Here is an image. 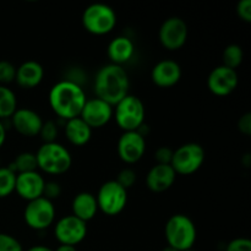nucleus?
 <instances>
[{
  "label": "nucleus",
  "instance_id": "nucleus-1",
  "mask_svg": "<svg viewBox=\"0 0 251 251\" xmlns=\"http://www.w3.org/2000/svg\"><path fill=\"white\" fill-rule=\"evenodd\" d=\"M48 100L54 114L59 119L66 122L80 117L87 97L77 82L73 80H61L50 88Z\"/></svg>",
  "mask_w": 251,
  "mask_h": 251
},
{
  "label": "nucleus",
  "instance_id": "nucleus-2",
  "mask_svg": "<svg viewBox=\"0 0 251 251\" xmlns=\"http://www.w3.org/2000/svg\"><path fill=\"white\" fill-rule=\"evenodd\" d=\"M130 81L123 66L108 64L98 70L95 78L96 98L114 107L129 95Z\"/></svg>",
  "mask_w": 251,
  "mask_h": 251
},
{
  "label": "nucleus",
  "instance_id": "nucleus-3",
  "mask_svg": "<svg viewBox=\"0 0 251 251\" xmlns=\"http://www.w3.org/2000/svg\"><path fill=\"white\" fill-rule=\"evenodd\" d=\"M164 235L168 247L178 251H185L193 249L198 238V230L189 216L178 213L167 221Z\"/></svg>",
  "mask_w": 251,
  "mask_h": 251
},
{
  "label": "nucleus",
  "instance_id": "nucleus-4",
  "mask_svg": "<svg viewBox=\"0 0 251 251\" xmlns=\"http://www.w3.org/2000/svg\"><path fill=\"white\" fill-rule=\"evenodd\" d=\"M34 154L38 169L49 176L66 173L73 164V157L69 150L59 142L42 144Z\"/></svg>",
  "mask_w": 251,
  "mask_h": 251
},
{
  "label": "nucleus",
  "instance_id": "nucleus-5",
  "mask_svg": "<svg viewBox=\"0 0 251 251\" xmlns=\"http://www.w3.org/2000/svg\"><path fill=\"white\" fill-rule=\"evenodd\" d=\"M145 105L137 96L127 95L113 108V117L124 131H137L145 124Z\"/></svg>",
  "mask_w": 251,
  "mask_h": 251
},
{
  "label": "nucleus",
  "instance_id": "nucleus-6",
  "mask_svg": "<svg viewBox=\"0 0 251 251\" xmlns=\"http://www.w3.org/2000/svg\"><path fill=\"white\" fill-rule=\"evenodd\" d=\"M82 26L88 33L104 36L117 26V14L114 9L103 2H95L85 9L82 14Z\"/></svg>",
  "mask_w": 251,
  "mask_h": 251
},
{
  "label": "nucleus",
  "instance_id": "nucleus-7",
  "mask_svg": "<svg viewBox=\"0 0 251 251\" xmlns=\"http://www.w3.org/2000/svg\"><path fill=\"white\" fill-rule=\"evenodd\" d=\"M205 162V150L200 144L189 142L173 151L171 166L176 176H191L202 167Z\"/></svg>",
  "mask_w": 251,
  "mask_h": 251
},
{
  "label": "nucleus",
  "instance_id": "nucleus-8",
  "mask_svg": "<svg viewBox=\"0 0 251 251\" xmlns=\"http://www.w3.org/2000/svg\"><path fill=\"white\" fill-rule=\"evenodd\" d=\"M98 211L107 216H117L124 211L127 203V190L117 180H108L100 185L97 195Z\"/></svg>",
  "mask_w": 251,
  "mask_h": 251
},
{
  "label": "nucleus",
  "instance_id": "nucleus-9",
  "mask_svg": "<svg viewBox=\"0 0 251 251\" xmlns=\"http://www.w3.org/2000/svg\"><path fill=\"white\" fill-rule=\"evenodd\" d=\"M55 215L56 211L53 201L42 196L27 202L24 211V220L31 229L44 230L53 225Z\"/></svg>",
  "mask_w": 251,
  "mask_h": 251
},
{
  "label": "nucleus",
  "instance_id": "nucleus-10",
  "mask_svg": "<svg viewBox=\"0 0 251 251\" xmlns=\"http://www.w3.org/2000/svg\"><path fill=\"white\" fill-rule=\"evenodd\" d=\"M188 25L181 17L172 16L164 20L158 31L159 43L167 50H178L188 41Z\"/></svg>",
  "mask_w": 251,
  "mask_h": 251
},
{
  "label": "nucleus",
  "instance_id": "nucleus-11",
  "mask_svg": "<svg viewBox=\"0 0 251 251\" xmlns=\"http://www.w3.org/2000/svg\"><path fill=\"white\" fill-rule=\"evenodd\" d=\"M54 235L59 244L76 247L83 242L87 235V223L74 215L65 216L54 226Z\"/></svg>",
  "mask_w": 251,
  "mask_h": 251
},
{
  "label": "nucleus",
  "instance_id": "nucleus-12",
  "mask_svg": "<svg viewBox=\"0 0 251 251\" xmlns=\"http://www.w3.org/2000/svg\"><path fill=\"white\" fill-rule=\"evenodd\" d=\"M118 156L124 163L135 164L146 152V140L139 131H124L118 140Z\"/></svg>",
  "mask_w": 251,
  "mask_h": 251
},
{
  "label": "nucleus",
  "instance_id": "nucleus-13",
  "mask_svg": "<svg viewBox=\"0 0 251 251\" xmlns=\"http://www.w3.org/2000/svg\"><path fill=\"white\" fill-rule=\"evenodd\" d=\"M238 74L233 69L220 65L213 69L207 77V88L212 95L226 97L235 91L238 86Z\"/></svg>",
  "mask_w": 251,
  "mask_h": 251
},
{
  "label": "nucleus",
  "instance_id": "nucleus-14",
  "mask_svg": "<svg viewBox=\"0 0 251 251\" xmlns=\"http://www.w3.org/2000/svg\"><path fill=\"white\" fill-rule=\"evenodd\" d=\"M80 118L92 130L100 129L112 120L113 107L100 98L87 100L81 110Z\"/></svg>",
  "mask_w": 251,
  "mask_h": 251
},
{
  "label": "nucleus",
  "instance_id": "nucleus-15",
  "mask_svg": "<svg viewBox=\"0 0 251 251\" xmlns=\"http://www.w3.org/2000/svg\"><path fill=\"white\" fill-rule=\"evenodd\" d=\"M46 180L38 172H28V173L16 174V184H15V193L22 200L29 201L36 200L43 196Z\"/></svg>",
  "mask_w": 251,
  "mask_h": 251
},
{
  "label": "nucleus",
  "instance_id": "nucleus-16",
  "mask_svg": "<svg viewBox=\"0 0 251 251\" xmlns=\"http://www.w3.org/2000/svg\"><path fill=\"white\" fill-rule=\"evenodd\" d=\"M10 119L14 129L25 137H34L39 135L43 125L41 115L29 108H17Z\"/></svg>",
  "mask_w": 251,
  "mask_h": 251
},
{
  "label": "nucleus",
  "instance_id": "nucleus-17",
  "mask_svg": "<svg viewBox=\"0 0 251 251\" xmlns=\"http://www.w3.org/2000/svg\"><path fill=\"white\" fill-rule=\"evenodd\" d=\"M152 82L161 88H169L176 86L181 78V68L176 60L164 59L158 61L152 68Z\"/></svg>",
  "mask_w": 251,
  "mask_h": 251
},
{
  "label": "nucleus",
  "instance_id": "nucleus-18",
  "mask_svg": "<svg viewBox=\"0 0 251 251\" xmlns=\"http://www.w3.org/2000/svg\"><path fill=\"white\" fill-rule=\"evenodd\" d=\"M176 173L171 164H156L146 176V185L153 193H164L176 183Z\"/></svg>",
  "mask_w": 251,
  "mask_h": 251
},
{
  "label": "nucleus",
  "instance_id": "nucleus-19",
  "mask_svg": "<svg viewBox=\"0 0 251 251\" xmlns=\"http://www.w3.org/2000/svg\"><path fill=\"white\" fill-rule=\"evenodd\" d=\"M44 69L38 61L27 60L16 68V81L20 87L25 90H31L37 87L43 81Z\"/></svg>",
  "mask_w": 251,
  "mask_h": 251
},
{
  "label": "nucleus",
  "instance_id": "nucleus-20",
  "mask_svg": "<svg viewBox=\"0 0 251 251\" xmlns=\"http://www.w3.org/2000/svg\"><path fill=\"white\" fill-rule=\"evenodd\" d=\"M135 51L134 42L125 36H118L109 42L107 48V55L110 64L122 66L132 58Z\"/></svg>",
  "mask_w": 251,
  "mask_h": 251
},
{
  "label": "nucleus",
  "instance_id": "nucleus-21",
  "mask_svg": "<svg viewBox=\"0 0 251 251\" xmlns=\"http://www.w3.org/2000/svg\"><path fill=\"white\" fill-rule=\"evenodd\" d=\"M71 210H73V215L83 222L87 223L88 221L93 220L98 212L96 195L87 191L77 194L71 203Z\"/></svg>",
  "mask_w": 251,
  "mask_h": 251
},
{
  "label": "nucleus",
  "instance_id": "nucleus-22",
  "mask_svg": "<svg viewBox=\"0 0 251 251\" xmlns=\"http://www.w3.org/2000/svg\"><path fill=\"white\" fill-rule=\"evenodd\" d=\"M64 130L68 141L74 146H85L92 137V129L80 117L66 120Z\"/></svg>",
  "mask_w": 251,
  "mask_h": 251
},
{
  "label": "nucleus",
  "instance_id": "nucleus-23",
  "mask_svg": "<svg viewBox=\"0 0 251 251\" xmlns=\"http://www.w3.org/2000/svg\"><path fill=\"white\" fill-rule=\"evenodd\" d=\"M17 109V98L14 91L0 85V120L11 118Z\"/></svg>",
  "mask_w": 251,
  "mask_h": 251
},
{
  "label": "nucleus",
  "instance_id": "nucleus-24",
  "mask_svg": "<svg viewBox=\"0 0 251 251\" xmlns=\"http://www.w3.org/2000/svg\"><path fill=\"white\" fill-rule=\"evenodd\" d=\"M11 171L16 174L28 173V172H36L38 169L37 167L36 154L32 152H22L15 158V161L9 167Z\"/></svg>",
  "mask_w": 251,
  "mask_h": 251
},
{
  "label": "nucleus",
  "instance_id": "nucleus-25",
  "mask_svg": "<svg viewBox=\"0 0 251 251\" xmlns=\"http://www.w3.org/2000/svg\"><path fill=\"white\" fill-rule=\"evenodd\" d=\"M243 60H244V51H243V48L239 44L232 43L226 47L222 53L223 66L235 70V69L242 65Z\"/></svg>",
  "mask_w": 251,
  "mask_h": 251
},
{
  "label": "nucleus",
  "instance_id": "nucleus-26",
  "mask_svg": "<svg viewBox=\"0 0 251 251\" xmlns=\"http://www.w3.org/2000/svg\"><path fill=\"white\" fill-rule=\"evenodd\" d=\"M16 173L9 167H0V199L7 198L15 191Z\"/></svg>",
  "mask_w": 251,
  "mask_h": 251
},
{
  "label": "nucleus",
  "instance_id": "nucleus-27",
  "mask_svg": "<svg viewBox=\"0 0 251 251\" xmlns=\"http://www.w3.org/2000/svg\"><path fill=\"white\" fill-rule=\"evenodd\" d=\"M39 136L43 140V144L56 142V137H58V124L55 122H53V120L43 122L41 131H39Z\"/></svg>",
  "mask_w": 251,
  "mask_h": 251
},
{
  "label": "nucleus",
  "instance_id": "nucleus-28",
  "mask_svg": "<svg viewBox=\"0 0 251 251\" xmlns=\"http://www.w3.org/2000/svg\"><path fill=\"white\" fill-rule=\"evenodd\" d=\"M16 77V68L7 60H0V85L6 86L14 82Z\"/></svg>",
  "mask_w": 251,
  "mask_h": 251
},
{
  "label": "nucleus",
  "instance_id": "nucleus-29",
  "mask_svg": "<svg viewBox=\"0 0 251 251\" xmlns=\"http://www.w3.org/2000/svg\"><path fill=\"white\" fill-rule=\"evenodd\" d=\"M0 251H24V248L15 237L0 233Z\"/></svg>",
  "mask_w": 251,
  "mask_h": 251
},
{
  "label": "nucleus",
  "instance_id": "nucleus-30",
  "mask_svg": "<svg viewBox=\"0 0 251 251\" xmlns=\"http://www.w3.org/2000/svg\"><path fill=\"white\" fill-rule=\"evenodd\" d=\"M118 183L123 186L124 189H129L136 183V173H135L134 169L131 168H124L119 172L118 174Z\"/></svg>",
  "mask_w": 251,
  "mask_h": 251
},
{
  "label": "nucleus",
  "instance_id": "nucleus-31",
  "mask_svg": "<svg viewBox=\"0 0 251 251\" xmlns=\"http://www.w3.org/2000/svg\"><path fill=\"white\" fill-rule=\"evenodd\" d=\"M226 251H251V242L248 238H235L226 247Z\"/></svg>",
  "mask_w": 251,
  "mask_h": 251
},
{
  "label": "nucleus",
  "instance_id": "nucleus-32",
  "mask_svg": "<svg viewBox=\"0 0 251 251\" xmlns=\"http://www.w3.org/2000/svg\"><path fill=\"white\" fill-rule=\"evenodd\" d=\"M237 15L242 21L251 22V0H240L237 4Z\"/></svg>",
  "mask_w": 251,
  "mask_h": 251
},
{
  "label": "nucleus",
  "instance_id": "nucleus-33",
  "mask_svg": "<svg viewBox=\"0 0 251 251\" xmlns=\"http://www.w3.org/2000/svg\"><path fill=\"white\" fill-rule=\"evenodd\" d=\"M61 195V186L56 181H46L43 190V198L53 201L54 199H58Z\"/></svg>",
  "mask_w": 251,
  "mask_h": 251
},
{
  "label": "nucleus",
  "instance_id": "nucleus-34",
  "mask_svg": "<svg viewBox=\"0 0 251 251\" xmlns=\"http://www.w3.org/2000/svg\"><path fill=\"white\" fill-rule=\"evenodd\" d=\"M173 151L174 150L168 146H162L157 149V151L154 152V159H156L157 164H171Z\"/></svg>",
  "mask_w": 251,
  "mask_h": 251
},
{
  "label": "nucleus",
  "instance_id": "nucleus-35",
  "mask_svg": "<svg viewBox=\"0 0 251 251\" xmlns=\"http://www.w3.org/2000/svg\"><path fill=\"white\" fill-rule=\"evenodd\" d=\"M238 130L242 132L245 136H250L251 135V114L250 113H245L239 118L237 124Z\"/></svg>",
  "mask_w": 251,
  "mask_h": 251
},
{
  "label": "nucleus",
  "instance_id": "nucleus-36",
  "mask_svg": "<svg viewBox=\"0 0 251 251\" xmlns=\"http://www.w3.org/2000/svg\"><path fill=\"white\" fill-rule=\"evenodd\" d=\"M5 140H6V129H5L4 124H2L1 120H0V149H1L2 145H4Z\"/></svg>",
  "mask_w": 251,
  "mask_h": 251
},
{
  "label": "nucleus",
  "instance_id": "nucleus-37",
  "mask_svg": "<svg viewBox=\"0 0 251 251\" xmlns=\"http://www.w3.org/2000/svg\"><path fill=\"white\" fill-rule=\"evenodd\" d=\"M27 251H54V250L50 249V248L46 247V245H34V247L29 248Z\"/></svg>",
  "mask_w": 251,
  "mask_h": 251
},
{
  "label": "nucleus",
  "instance_id": "nucleus-38",
  "mask_svg": "<svg viewBox=\"0 0 251 251\" xmlns=\"http://www.w3.org/2000/svg\"><path fill=\"white\" fill-rule=\"evenodd\" d=\"M54 251H77L76 247H71V245H59Z\"/></svg>",
  "mask_w": 251,
  "mask_h": 251
},
{
  "label": "nucleus",
  "instance_id": "nucleus-39",
  "mask_svg": "<svg viewBox=\"0 0 251 251\" xmlns=\"http://www.w3.org/2000/svg\"><path fill=\"white\" fill-rule=\"evenodd\" d=\"M162 251H178V250H176V249H173V248H171V247H168V245H167L166 248H164L163 250Z\"/></svg>",
  "mask_w": 251,
  "mask_h": 251
},
{
  "label": "nucleus",
  "instance_id": "nucleus-40",
  "mask_svg": "<svg viewBox=\"0 0 251 251\" xmlns=\"http://www.w3.org/2000/svg\"><path fill=\"white\" fill-rule=\"evenodd\" d=\"M185 251H195L194 249H190V250H185Z\"/></svg>",
  "mask_w": 251,
  "mask_h": 251
}]
</instances>
